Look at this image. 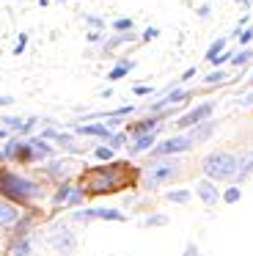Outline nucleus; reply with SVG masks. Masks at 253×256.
I'll return each instance as SVG.
<instances>
[{"label": "nucleus", "instance_id": "1", "mask_svg": "<svg viewBox=\"0 0 253 256\" xmlns=\"http://www.w3.org/2000/svg\"><path fill=\"white\" fill-rule=\"evenodd\" d=\"M126 166H121V162H104V166L99 168H91V171L86 174V179H82V190L86 193H113V190L124 188L126 179Z\"/></svg>", "mask_w": 253, "mask_h": 256}, {"label": "nucleus", "instance_id": "2", "mask_svg": "<svg viewBox=\"0 0 253 256\" xmlns=\"http://www.w3.org/2000/svg\"><path fill=\"white\" fill-rule=\"evenodd\" d=\"M0 196L16 201V204H28V201L42 198L44 188L38 182H33V179L14 174V171H0Z\"/></svg>", "mask_w": 253, "mask_h": 256}, {"label": "nucleus", "instance_id": "3", "mask_svg": "<svg viewBox=\"0 0 253 256\" xmlns=\"http://www.w3.org/2000/svg\"><path fill=\"white\" fill-rule=\"evenodd\" d=\"M201 166L209 182H234V176H236V154L223 152V149L206 154Z\"/></svg>", "mask_w": 253, "mask_h": 256}, {"label": "nucleus", "instance_id": "4", "mask_svg": "<svg viewBox=\"0 0 253 256\" xmlns=\"http://www.w3.org/2000/svg\"><path fill=\"white\" fill-rule=\"evenodd\" d=\"M179 174V162L170 160V157H162V160H152L146 168V174H143V188L154 190L160 188V184L170 182V179Z\"/></svg>", "mask_w": 253, "mask_h": 256}, {"label": "nucleus", "instance_id": "5", "mask_svg": "<svg viewBox=\"0 0 253 256\" xmlns=\"http://www.w3.org/2000/svg\"><path fill=\"white\" fill-rule=\"evenodd\" d=\"M50 245L60 256H72L77 250V237L66 223H52V228H50Z\"/></svg>", "mask_w": 253, "mask_h": 256}, {"label": "nucleus", "instance_id": "6", "mask_svg": "<svg viewBox=\"0 0 253 256\" xmlns=\"http://www.w3.org/2000/svg\"><path fill=\"white\" fill-rule=\"evenodd\" d=\"M190 146H192L190 135H176V138H165V140H160V144L152 149V157H154V160H162V157L184 154V152L190 149Z\"/></svg>", "mask_w": 253, "mask_h": 256}, {"label": "nucleus", "instance_id": "7", "mask_svg": "<svg viewBox=\"0 0 253 256\" xmlns=\"http://www.w3.org/2000/svg\"><path fill=\"white\" fill-rule=\"evenodd\" d=\"M74 220H126V215L121 210H113V206H88V210H74Z\"/></svg>", "mask_w": 253, "mask_h": 256}, {"label": "nucleus", "instance_id": "8", "mask_svg": "<svg viewBox=\"0 0 253 256\" xmlns=\"http://www.w3.org/2000/svg\"><path fill=\"white\" fill-rule=\"evenodd\" d=\"M212 110H214V102H201L198 108H192V110H187L184 116L176 118V127H182V130L198 127V124H204L209 116H212Z\"/></svg>", "mask_w": 253, "mask_h": 256}, {"label": "nucleus", "instance_id": "9", "mask_svg": "<svg viewBox=\"0 0 253 256\" xmlns=\"http://www.w3.org/2000/svg\"><path fill=\"white\" fill-rule=\"evenodd\" d=\"M162 118H165V113H157V116H146V118H140V122L130 124V130H126V132H130L132 138H140V135L157 132V127H160V122H162Z\"/></svg>", "mask_w": 253, "mask_h": 256}, {"label": "nucleus", "instance_id": "10", "mask_svg": "<svg viewBox=\"0 0 253 256\" xmlns=\"http://www.w3.org/2000/svg\"><path fill=\"white\" fill-rule=\"evenodd\" d=\"M248 176H253V152H242L236 157V176H234V184L240 188Z\"/></svg>", "mask_w": 253, "mask_h": 256}, {"label": "nucleus", "instance_id": "11", "mask_svg": "<svg viewBox=\"0 0 253 256\" xmlns=\"http://www.w3.org/2000/svg\"><path fill=\"white\" fill-rule=\"evenodd\" d=\"M196 193H198V198H201L206 206H212V204L220 201V190L214 188V182H209V179H201V182H198Z\"/></svg>", "mask_w": 253, "mask_h": 256}, {"label": "nucleus", "instance_id": "12", "mask_svg": "<svg viewBox=\"0 0 253 256\" xmlns=\"http://www.w3.org/2000/svg\"><path fill=\"white\" fill-rule=\"evenodd\" d=\"M20 220V210H16L11 201L0 198V228H8V226H16Z\"/></svg>", "mask_w": 253, "mask_h": 256}, {"label": "nucleus", "instance_id": "13", "mask_svg": "<svg viewBox=\"0 0 253 256\" xmlns=\"http://www.w3.org/2000/svg\"><path fill=\"white\" fill-rule=\"evenodd\" d=\"M8 254H11V256H30V254H33V240H30V234H20V237L11 240Z\"/></svg>", "mask_w": 253, "mask_h": 256}, {"label": "nucleus", "instance_id": "14", "mask_svg": "<svg viewBox=\"0 0 253 256\" xmlns=\"http://www.w3.org/2000/svg\"><path fill=\"white\" fill-rule=\"evenodd\" d=\"M160 132V130H157ZM157 132H148V135H140V138H135L130 144V154H140V152H148L157 146Z\"/></svg>", "mask_w": 253, "mask_h": 256}, {"label": "nucleus", "instance_id": "15", "mask_svg": "<svg viewBox=\"0 0 253 256\" xmlns=\"http://www.w3.org/2000/svg\"><path fill=\"white\" fill-rule=\"evenodd\" d=\"M77 135H94V138H104V140H110V130L104 127V124H80L77 127Z\"/></svg>", "mask_w": 253, "mask_h": 256}, {"label": "nucleus", "instance_id": "16", "mask_svg": "<svg viewBox=\"0 0 253 256\" xmlns=\"http://www.w3.org/2000/svg\"><path fill=\"white\" fill-rule=\"evenodd\" d=\"M187 96H190V94H187L184 88H176V91H170L168 96H162V100H160L157 105H152V110H162L165 105H174V102H182V100H187Z\"/></svg>", "mask_w": 253, "mask_h": 256}, {"label": "nucleus", "instance_id": "17", "mask_svg": "<svg viewBox=\"0 0 253 256\" xmlns=\"http://www.w3.org/2000/svg\"><path fill=\"white\" fill-rule=\"evenodd\" d=\"M132 69H135V64H132L130 58H124V61H118L113 69H110L108 78H110V80H121V78H126V74H130Z\"/></svg>", "mask_w": 253, "mask_h": 256}, {"label": "nucleus", "instance_id": "18", "mask_svg": "<svg viewBox=\"0 0 253 256\" xmlns=\"http://www.w3.org/2000/svg\"><path fill=\"white\" fill-rule=\"evenodd\" d=\"M28 144L33 146V152H36V157H38V160H44V157H52V154H55V152H52V146H50L44 138H28Z\"/></svg>", "mask_w": 253, "mask_h": 256}, {"label": "nucleus", "instance_id": "19", "mask_svg": "<svg viewBox=\"0 0 253 256\" xmlns=\"http://www.w3.org/2000/svg\"><path fill=\"white\" fill-rule=\"evenodd\" d=\"M72 190H74V184H72V182H60V188L55 190V196H52V204L55 206H64L66 201H69Z\"/></svg>", "mask_w": 253, "mask_h": 256}, {"label": "nucleus", "instance_id": "20", "mask_svg": "<svg viewBox=\"0 0 253 256\" xmlns=\"http://www.w3.org/2000/svg\"><path fill=\"white\" fill-rule=\"evenodd\" d=\"M212 130H214V124H212V122L198 124V127H196V132L190 135V140H192V144H198V140H206L209 135H212Z\"/></svg>", "mask_w": 253, "mask_h": 256}, {"label": "nucleus", "instance_id": "21", "mask_svg": "<svg viewBox=\"0 0 253 256\" xmlns=\"http://www.w3.org/2000/svg\"><path fill=\"white\" fill-rule=\"evenodd\" d=\"M165 198L170 204H187L190 201V190H170V193H165Z\"/></svg>", "mask_w": 253, "mask_h": 256}, {"label": "nucleus", "instance_id": "22", "mask_svg": "<svg viewBox=\"0 0 253 256\" xmlns=\"http://www.w3.org/2000/svg\"><path fill=\"white\" fill-rule=\"evenodd\" d=\"M113 30L116 34H132V30H135V22H132L130 17H121V20L113 22Z\"/></svg>", "mask_w": 253, "mask_h": 256}, {"label": "nucleus", "instance_id": "23", "mask_svg": "<svg viewBox=\"0 0 253 256\" xmlns=\"http://www.w3.org/2000/svg\"><path fill=\"white\" fill-rule=\"evenodd\" d=\"M66 171H69V162H64V160H55L47 166V174H52V176H64Z\"/></svg>", "mask_w": 253, "mask_h": 256}, {"label": "nucleus", "instance_id": "24", "mask_svg": "<svg viewBox=\"0 0 253 256\" xmlns=\"http://www.w3.org/2000/svg\"><path fill=\"white\" fill-rule=\"evenodd\" d=\"M113 154H116V152L110 149V146H96V149H94V157L102 160V162H113Z\"/></svg>", "mask_w": 253, "mask_h": 256}, {"label": "nucleus", "instance_id": "25", "mask_svg": "<svg viewBox=\"0 0 253 256\" xmlns=\"http://www.w3.org/2000/svg\"><path fill=\"white\" fill-rule=\"evenodd\" d=\"M223 47H226V39H214L212 44H209V50H206V61H212V58H218L220 52H223Z\"/></svg>", "mask_w": 253, "mask_h": 256}, {"label": "nucleus", "instance_id": "26", "mask_svg": "<svg viewBox=\"0 0 253 256\" xmlns=\"http://www.w3.org/2000/svg\"><path fill=\"white\" fill-rule=\"evenodd\" d=\"M250 61H253V52L250 50H240V52H234V58H231L234 66H242V64H250Z\"/></svg>", "mask_w": 253, "mask_h": 256}, {"label": "nucleus", "instance_id": "27", "mask_svg": "<svg viewBox=\"0 0 253 256\" xmlns=\"http://www.w3.org/2000/svg\"><path fill=\"white\" fill-rule=\"evenodd\" d=\"M226 78H228V74H226L223 69H214V72H209L206 78H204V83H206V86H214V83H223Z\"/></svg>", "mask_w": 253, "mask_h": 256}, {"label": "nucleus", "instance_id": "28", "mask_svg": "<svg viewBox=\"0 0 253 256\" xmlns=\"http://www.w3.org/2000/svg\"><path fill=\"white\" fill-rule=\"evenodd\" d=\"M240 196H242V190L236 188V184H231V188L223 193V201H226V204H236V201H240Z\"/></svg>", "mask_w": 253, "mask_h": 256}, {"label": "nucleus", "instance_id": "29", "mask_svg": "<svg viewBox=\"0 0 253 256\" xmlns=\"http://www.w3.org/2000/svg\"><path fill=\"white\" fill-rule=\"evenodd\" d=\"M165 223H168V215L157 212V215H148L146 220H143V226H165Z\"/></svg>", "mask_w": 253, "mask_h": 256}, {"label": "nucleus", "instance_id": "30", "mask_svg": "<svg viewBox=\"0 0 253 256\" xmlns=\"http://www.w3.org/2000/svg\"><path fill=\"white\" fill-rule=\"evenodd\" d=\"M126 144V135L124 132H113V135H110V140H108V146H110V149H121V146H124Z\"/></svg>", "mask_w": 253, "mask_h": 256}, {"label": "nucleus", "instance_id": "31", "mask_svg": "<svg viewBox=\"0 0 253 256\" xmlns=\"http://www.w3.org/2000/svg\"><path fill=\"white\" fill-rule=\"evenodd\" d=\"M0 124H3V127H11V130H20V132H22V124H25V122H22L20 116H3V122H0Z\"/></svg>", "mask_w": 253, "mask_h": 256}, {"label": "nucleus", "instance_id": "32", "mask_svg": "<svg viewBox=\"0 0 253 256\" xmlns=\"http://www.w3.org/2000/svg\"><path fill=\"white\" fill-rule=\"evenodd\" d=\"M86 22H88V25H91V28H94V30H96V34H99V30H102V28H104V20H99V17H94V14H86Z\"/></svg>", "mask_w": 253, "mask_h": 256}, {"label": "nucleus", "instance_id": "33", "mask_svg": "<svg viewBox=\"0 0 253 256\" xmlns=\"http://www.w3.org/2000/svg\"><path fill=\"white\" fill-rule=\"evenodd\" d=\"M231 58H234V52H231V50H226V52H220L218 58H212V61H209V64H212V66H220V64L231 61Z\"/></svg>", "mask_w": 253, "mask_h": 256}, {"label": "nucleus", "instance_id": "34", "mask_svg": "<svg viewBox=\"0 0 253 256\" xmlns=\"http://www.w3.org/2000/svg\"><path fill=\"white\" fill-rule=\"evenodd\" d=\"M25 47H28V36L20 34V39H16V47H14V56H22V52H25Z\"/></svg>", "mask_w": 253, "mask_h": 256}, {"label": "nucleus", "instance_id": "35", "mask_svg": "<svg viewBox=\"0 0 253 256\" xmlns=\"http://www.w3.org/2000/svg\"><path fill=\"white\" fill-rule=\"evenodd\" d=\"M152 86H135V88H132V94H135V96H148V94H152Z\"/></svg>", "mask_w": 253, "mask_h": 256}, {"label": "nucleus", "instance_id": "36", "mask_svg": "<svg viewBox=\"0 0 253 256\" xmlns=\"http://www.w3.org/2000/svg\"><path fill=\"white\" fill-rule=\"evenodd\" d=\"M250 39H253V28H245L240 34V44H250Z\"/></svg>", "mask_w": 253, "mask_h": 256}, {"label": "nucleus", "instance_id": "37", "mask_svg": "<svg viewBox=\"0 0 253 256\" xmlns=\"http://www.w3.org/2000/svg\"><path fill=\"white\" fill-rule=\"evenodd\" d=\"M157 34H160L157 28H146V30H143V42H152V39H157Z\"/></svg>", "mask_w": 253, "mask_h": 256}, {"label": "nucleus", "instance_id": "38", "mask_svg": "<svg viewBox=\"0 0 253 256\" xmlns=\"http://www.w3.org/2000/svg\"><path fill=\"white\" fill-rule=\"evenodd\" d=\"M182 256H198V245H196V242H190V245L184 248V254H182Z\"/></svg>", "mask_w": 253, "mask_h": 256}, {"label": "nucleus", "instance_id": "39", "mask_svg": "<svg viewBox=\"0 0 253 256\" xmlns=\"http://www.w3.org/2000/svg\"><path fill=\"white\" fill-rule=\"evenodd\" d=\"M198 17H209V6H198Z\"/></svg>", "mask_w": 253, "mask_h": 256}, {"label": "nucleus", "instance_id": "40", "mask_svg": "<svg viewBox=\"0 0 253 256\" xmlns=\"http://www.w3.org/2000/svg\"><path fill=\"white\" fill-rule=\"evenodd\" d=\"M99 39H102V36H99L96 30H91V34H88V42H99Z\"/></svg>", "mask_w": 253, "mask_h": 256}, {"label": "nucleus", "instance_id": "41", "mask_svg": "<svg viewBox=\"0 0 253 256\" xmlns=\"http://www.w3.org/2000/svg\"><path fill=\"white\" fill-rule=\"evenodd\" d=\"M14 102V96H0V105H11Z\"/></svg>", "mask_w": 253, "mask_h": 256}, {"label": "nucleus", "instance_id": "42", "mask_svg": "<svg viewBox=\"0 0 253 256\" xmlns=\"http://www.w3.org/2000/svg\"><path fill=\"white\" fill-rule=\"evenodd\" d=\"M242 105H253V94H248V96H242Z\"/></svg>", "mask_w": 253, "mask_h": 256}, {"label": "nucleus", "instance_id": "43", "mask_svg": "<svg viewBox=\"0 0 253 256\" xmlns=\"http://www.w3.org/2000/svg\"><path fill=\"white\" fill-rule=\"evenodd\" d=\"M3 138H8V130H6V127H0V140H3Z\"/></svg>", "mask_w": 253, "mask_h": 256}, {"label": "nucleus", "instance_id": "44", "mask_svg": "<svg viewBox=\"0 0 253 256\" xmlns=\"http://www.w3.org/2000/svg\"><path fill=\"white\" fill-rule=\"evenodd\" d=\"M50 3H52V0H38V6H50Z\"/></svg>", "mask_w": 253, "mask_h": 256}, {"label": "nucleus", "instance_id": "45", "mask_svg": "<svg viewBox=\"0 0 253 256\" xmlns=\"http://www.w3.org/2000/svg\"><path fill=\"white\" fill-rule=\"evenodd\" d=\"M236 3H242V6H250V0H236Z\"/></svg>", "mask_w": 253, "mask_h": 256}, {"label": "nucleus", "instance_id": "46", "mask_svg": "<svg viewBox=\"0 0 253 256\" xmlns=\"http://www.w3.org/2000/svg\"><path fill=\"white\" fill-rule=\"evenodd\" d=\"M250 86H253V74H250Z\"/></svg>", "mask_w": 253, "mask_h": 256}, {"label": "nucleus", "instance_id": "47", "mask_svg": "<svg viewBox=\"0 0 253 256\" xmlns=\"http://www.w3.org/2000/svg\"><path fill=\"white\" fill-rule=\"evenodd\" d=\"M60 3H66V0H60Z\"/></svg>", "mask_w": 253, "mask_h": 256}]
</instances>
